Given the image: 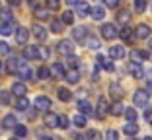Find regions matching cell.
<instances>
[{
    "label": "cell",
    "mask_w": 152,
    "mask_h": 140,
    "mask_svg": "<svg viewBox=\"0 0 152 140\" xmlns=\"http://www.w3.org/2000/svg\"><path fill=\"white\" fill-rule=\"evenodd\" d=\"M105 138H107V140H119V134H117V131L109 128V131H107V134H105Z\"/></svg>",
    "instance_id": "obj_44"
},
{
    "label": "cell",
    "mask_w": 152,
    "mask_h": 140,
    "mask_svg": "<svg viewBox=\"0 0 152 140\" xmlns=\"http://www.w3.org/2000/svg\"><path fill=\"white\" fill-rule=\"evenodd\" d=\"M47 6H49V10H58L61 0H47Z\"/></svg>",
    "instance_id": "obj_46"
},
{
    "label": "cell",
    "mask_w": 152,
    "mask_h": 140,
    "mask_svg": "<svg viewBox=\"0 0 152 140\" xmlns=\"http://www.w3.org/2000/svg\"><path fill=\"white\" fill-rule=\"evenodd\" d=\"M74 140H84V138H82L80 134H76V136H74Z\"/></svg>",
    "instance_id": "obj_55"
},
{
    "label": "cell",
    "mask_w": 152,
    "mask_h": 140,
    "mask_svg": "<svg viewBox=\"0 0 152 140\" xmlns=\"http://www.w3.org/2000/svg\"><path fill=\"white\" fill-rule=\"evenodd\" d=\"M123 111H125V107H123V103H113V107H111V115H123Z\"/></svg>",
    "instance_id": "obj_32"
},
{
    "label": "cell",
    "mask_w": 152,
    "mask_h": 140,
    "mask_svg": "<svg viewBox=\"0 0 152 140\" xmlns=\"http://www.w3.org/2000/svg\"><path fill=\"white\" fill-rule=\"evenodd\" d=\"M0 18L4 23H12V12L10 10H0Z\"/></svg>",
    "instance_id": "obj_30"
},
{
    "label": "cell",
    "mask_w": 152,
    "mask_h": 140,
    "mask_svg": "<svg viewBox=\"0 0 152 140\" xmlns=\"http://www.w3.org/2000/svg\"><path fill=\"white\" fill-rule=\"evenodd\" d=\"M23 57L26 59H39V47H26Z\"/></svg>",
    "instance_id": "obj_14"
},
{
    "label": "cell",
    "mask_w": 152,
    "mask_h": 140,
    "mask_svg": "<svg viewBox=\"0 0 152 140\" xmlns=\"http://www.w3.org/2000/svg\"><path fill=\"white\" fill-rule=\"evenodd\" d=\"M33 35H35L39 41H45V39H47V31H45L41 25H33Z\"/></svg>",
    "instance_id": "obj_20"
},
{
    "label": "cell",
    "mask_w": 152,
    "mask_h": 140,
    "mask_svg": "<svg viewBox=\"0 0 152 140\" xmlns=\"http://www.w3.org/2000/svg\"><path fill=\"white\" fill-rule=\"evenodd\" d=\"M8 45H6V43H0V54H8Z\"/></svg>",
    "instance_id": "obj_50"
},
{
    "label": "cell",
    "mask_w": 152,
    "mask_h": 140,
    "mask_svg": "<svg viewBox=\"0 0 152 140\" xmlns=\"http://www.w3.org/2000/svg\"><path fill=\"white\" fill-rule=\"evenodd\" d=\"M134 10L139 14H142L146 10V0H134Z\"/></svg>",
    "instance_id": "obj_31"
},
{
    "label": "cell",
    "mask_w": 152,
    "mask_h": 140,
    "mask_svg": "<svg viewBox=\"0 0 152 140\" xmlns=\"http://www.w3.org/2000/svg\"><path fill=\"white\" fill-rule=\"evenodd\" d=\"M109 91H111V95L115 99H121V97L125 95V91H123V88H121L119 84H111V86H109Z\"/></svg>",
    "instance_id": "obj_16"
},
{
    "label": "cell",
    "mask_w": 152,
    "mask_h": 140,
    "mask_svg": "<svg viewBox=\"0 0 152 140\" xmlns=\"http://www.w3.org/2000/svg\"><path fill=\"white\" fill-rule=\"evenodd\" d=\"M105 2V6H109V8H117L119 6V0H103Z\"/></svg>",
    "instance_id": "obj_48"
},
{
    "label": "cell",
    "mask_w": 152,
    "mask_h": 140,
    "mask_svg": "<svg viewBox=\"0 0 152 140\" xmlns=\"http://www.w3.org/2000/svg\"><path fill=\"white\" fill-rule=\"evenodd\" d=\"M51 72H53L57 78H64V68H63V64H61V62H55L53 68H51Z\"/></svg>",
    "instance_id": "obj_22"
},
{
    "label": "cell",
    "mask_w": 152,
    "mask_h": 140,
    "mask_svg": "<svg viewBox=\"0 0 152 140\" xmlns=\"http://www.w3.org/2000/svg\"><path fill=\"white\" fill-rule=\"evenodd\" d=\"M72 37H74V39H78V41L86 39V29H84V27H74V31H72Z\"/></svg>",
    "instance_id": "obj_26"
},
{
    "label": "cell",
    "mask_w": 152,
    "mask_h": 140,
    "mask_svg": "<svg viewBox=\"0 0 152 140\" xmlns=\"http://www.w3.org/2000/svg\"><path fill=\"white\" fill-rule=\"evenodd\" d=\"M146 91H148V95L152 94V82H148V84H146Z\"/></svg>",
    "instance_id": "obj_52"
},
{
    "label": "cell",
    "mask_w": 152,
    "mask_h": 140,
    "mask_svg": "<svg viewBox=\"0 0 152 140\" xmlns=\"http://www.w3.org/2000/svg\"><path fill=\"white\" fill-rule=\"evenodd\" d=\"M86 140H102V132L99 131H88Z\"/></svg>",
    "instance_id": "obj_33"
},
{
    "label": "cell",
    "mask_w": 152,
    "mask_h": 140,
    "mask_svg": "<svg viewBox=\"0 0 152 140\" xmlns=\"http://www.w3.org/2000/svg\"><path fill=\"white\" fill-rule=\"evenodd\" d=\"M150 49H152V39H150Z\"/></svg>",
    "instance_id": "obj_58"
},
{
    "label": "cell",
    "mask_w": 152,
    "mask_h": 140,
    "mask_svg": "<svg viewBox=\"0 0 152 140\" xmlns=\"http://www.w3.org/2000/svg\"><path fill=\"white\" fill-rule=\"evenodd\" d=\"M49 76H51V70L47 66H41L39 68V78H43V80H45V78H49Z\"/></svg>",
    "instance_id": "obj_41"
},
{
    "label": "cell",
    "mask_w": 152,
    "mask_h": 140,
    "mask_svg": "<svg viewBox=\"0 0 152 140\" xmlns=\"http://www.w3.org/2000/svg\"><path fill=\"white\" fill-rule=\"evenodd\" d=\"M84 43H86V47H88V49H92V51L99 49V41L96 39V37H86Z\"/></svg>",
    "instance_id": "obj_21"
},
{
    "label": "cell",
    "mask_w": 152,
    "mask_h": 140,
    "mask_svg": "<svg viewBox=\"0 0 152 140\" xmlns=\"http://www.w3.org/2000/svg\"><path fill=\"white\" fill-rule=\"evenodd\" d=\"M78 109H80V111L86 115V117H88V115H92V105H90L88 101H84V99H82L80 103H78Z\"/></svg>",
    "instance_id": "obj_24"
},
{
    "label": "cell",
    "mask_w": 152,
    "mask_h": 140,
    "mask_svg": "<svg viewBox=\"0 0 152 140\" xmlns=\"http://www.w3.org/2000/svg\"><path fill=\"white\" fill-rule=\"evenodd\" d=\"M12 31H14L12 23H4V25L0 27V33H2V35H12Z\"/></svg>",
    "instance_id": "obj_34"
},
{
    "label": "cell",
    "mask_w": 152,
    "mask_h": 140,
    "mask_svg": "<svg viewBox=\"0 0 152 140\" xmlns=\"http://www.w3.org/2000/svg\"><path fill=\"white\" fill-rule=\"evenodd\" d=\"M129 18H131V16H129V12H127V10H123V12L117 16V20H119L121 23H127V22H129Z\"/></svg>",
    "instance_id": "obj_40"
},
{
    "label": "cell",
    "mask_w": 152,
    "mask_h": 140,
    "mask_svg": "<svg viewBox=\"0 0 152 140\" xmlns=\"http://www.w3.org/2000/svg\"><path fill=\"white\" fill-rule=\"evenodd\" d=\"M102 37H103V39H107V41L115 39V37H117L115 25H113V23H103V25H102Z\"/></svg>",
    "instance_id": "obj_2"
},
{
    "label": "cell",
    "mask_w": 152,
    "mask_h": 140,
    "mask_svg": "<svg viewBox=\"0 0 152 140\" xmlns=\"http://www.w3.org/2000/svg\"><path fill=\"white\" fill-rule=\"evenodd\" d=\"M137 132H139V125H134V123H129V125H125V134L134 136Z\"/></svg>",
    "instance_id": "obj_27"
},
{
    "label": "cell",
    "mask_w": 152,
    "mask_h": 140,
    "mask_svg": "<svg viewBox=\"0 0 152 140\" xmlns=\"http://www.w3.org/2000/svg\"><path fill=\"white\" fill-rule=\"evenodd\" d=\"M64 80L70 82V84H78V80H80V72H78V68H72L68 74H64Z\"/></svg>",
    "instance_id": "obj_11"
},
{
    "label": "cell",
    "mask_w": 152,
    "mask_h": 140,
    "mask_svg": "<svg viewBox=\"0 0 152 140\" xmlns=\"http://www.w3.org/2000/svg\"><path fill=\"white\" fill-rule=\"evenodd\" d=\"M35 16H37L39 20H47V18H49V10H41V8H37V10H35Z\"/></svg>",
    "instance_id": "obj_39"
},
{
    "label": "cell",
    "mask_w": 152,
    "mask_h": 140,
    "mask_svg": "<svg viewBox=\"0 0 152 140\" xmlns=\"http://www.w3.org/2000/svg\"><path fill=\"white\" fill-rule=\"evenodd\" d=\"M129 70L134 78H144V70H142V66H140V62H134L133 60V62L129 64Z\"/></svg>",
    "instance_id": "obj_6"
},
{
    "label": "cell",
    "mask_w": 152,
    "mask_h": 140,
    "mask_svg": "<svg viewBox=\"0 0 152 140\" xmlns=\"http://www.w3.org/2000/svg\"><path fill=\"white\" fill-rule=\"evenodd\" d=\"M18 62H20V60L16 59V57H10V59H8V62H6V68H8V72H10V74H14L16 70H18Z\"/></svg>",
    "instance_id": "obj_19"
},
{
    "label": "cell",
    "mask_w": 152,
    "mask_h": 140,
    "mask_svg": "<svg viewBox=\"0 0 152 140\" xmlns=\"http://www.w3.org/2000/svg\"><path fill=\"white\" fill-rule=\"evenodd\" d=\"M70 97H72V94L66 88H58V99L61 101H70Z\"/></svg>",
    "instance_id": "obj_25"
},
{
    "label": "cell",
    "mask_w": 152,
    "mask_h": 140,
    "mask_svg": "<svg viewBox=\"0 0 152 140\" xmlns=\"http://www.w3.org/2000/svg\"><path fill=\"white\" fill-rule=\"evenodd\" d=\"M98 64H99L102 68H105L107 72H113V68H115V66L111 64V60H109V59H105V57H102V54L98 57Z\"/></svg>",
    "instance_id": "obj_15"
},
{
    "label": "cell",
    "mask_w": 152,
    "mask_h": 140,
    "mask_svg": "<svg viewBox=\"0 0 152 140\" xmlns=\"http://www.w3.org/2000/svg\"><path fill=\"white\" fill-rule=\"evenodd\" d=\"M27 39H29V31H27L26 27H20L18 31H16V41H18L20 45H23V43H27Z\"/></svg>",
    "instance_id": "obj_8"
},
{
    "label": "cell",
    "mask_w": 152,
    "mask_h": 140,
    "mask_svg": "<svg viewBox=\"0 0 152 140\" xmlns=\"http://www.w3.org/2000/svg\"><path fill=\"white\" fill-rule=\"evenodd\" d=\"M142 140H152V138H150V136H146V138H142Z\"/></svg>",
    "instance_id": "obj_56"
},
{
    "label": "cell",
    "mask_w": 152,
    "mask_h": 140,
    "mask_svg": "<svg viewBox=\"0 0 152 140\" xmlns=\"http://www.w3.org/2000/svg\"><path fill=\"white\" fill-rule=\"evenodd\" d=\"M57 123H58V115H55V113H47L45 115V125L47 127H57Z\"/></svg>",
    "instance_id": "obj_18"
},
{
    "label": "cell",
    "mask_w": 152,
    "mask_h": 140,
    "mask_svg": "<svg viewBox=\"0 0 152 140\" xmlns=\"http://www.w3.org/2000/svg\"><path fill=\"white\" fill-rule=\"evenodd\" d=\"M68 64H70L72 68H76V66H78V59H76V57H72V54H70V57H68Z\"/></svg>",
    "instance_id": "obj_49"
},
{
    "label": "cell",
    "mask_w": 152,
    "mask_h": 140,
    "mask_svg": "<svg viewBox=\"0 0 152 140\" xmlns=\"http://www.w3.org/2000/svg\"><path fill=\"white\" fill-rule=\"evenodd\" d=\"M107 101H105V99H99L98 101V113H96V115H98V119H103V117H105V113H107Z\"/></svg>",
    "instance_id": "obj_17"
},
{
    "label": "cell",
    "mask_w": 152,
    "mask_h": 140,
    "mask_svg": "<svg viewBox=\"0 0 152 140\" xmlns=\"http://www.w3.org/2000/svg\"><path fill=\"white\" fill-rule=\"evenodd\" d=\"M123 113H125V117L129 119V123L137 121V111H134V109H127V111H123Z\"/></svg>",
    "instance_id": "obj_35"
},
{
    "label": "cell",
    "mask_w": 152,
    "mask_h": 140,
    "mask_svg": "<svg viewBox=\"0 0 152 140\" xmlns=\"http://www.w3.org/2000/svg\"><path fill=\"white\" fill-rule=\"evenodd\" d=\"M133 103L137 105V107H146V105H148V91L137 90L133 94Z\"/></svg>",
    "instance_id": "obj_1"
},
{
    "label": "cell",
    "mask_w": 152,
    "mask_h": 140,
    "mask_svg": "<svg viewBox=\"0 0 152 140\" xmlns=\"http://www.w3.org/2000/svg\"><path fill=\"white\" fill-rule=\"evenodd\" d=\"M90 14H92V18H94V20H103V18H105V10H103L102 6L90 8Z\"/></svg>",
    "instance_id": "obj_13"
},
{
    "label": "cell",
    "mask_w": 152,
    "mask_h": 140,
    "mask_svg": "<svg viewBox=\"0 0 152 140\" xmlns=\"http://www.w3.org/2000/svg\"><path fill=\"white\" fill-rule=\"evenodd\" d=\"M12 140H18V138H12Z\"/></svg>",
    "instance_id": "obj_59"
},
{
    "label": "cell",
    "mask_w": 152,
    "mask_h": 140,
    "mask_svg": "<svg viewBox=\"0 0 152 140\" xmlns=\"http://www.w3.org/2000/svg\"><path fill=\"white\" fill-rule=\"evenodd\" d=\"M2 125H4V128H14L18 123H16V117H14V115H6L4 121H2Z\"/></svg>",
    "instance_id": "obj_23"
},
{
    "label": "cell",
    "mask_w": 152,
    "mask_h": 140,
    "mask_svg": "<svg viewBox=\"0 0 152 140\" xmlns=\"http://www.w3.org/2000/svg\"><path fill=\"white\" fill-rule=\"evenodd\" d=\"M76 12H78V16H82V18L90 16V6H88V2H80V0H78V4H76Z\"/></svg>",
    "instance_id": "obj_10"
},
{
    "label": "cell",
    "mask_w": 152,
    "mask_h": 140,
    "mask_svg": "<svg viewBox=\"0 0 152 140\" xmlns=\"http://www.w3.org/2000/svg\"><path fill=\"white\" fill-rule=\"evenodd\" d=\"M51 29H53L55 33H61L63 31V22H53L51 23Z\"/></svg>",
    "instance_id": "obj_42"
},
{
    "label": "cell",
    "mask_w": 152,
    "mask_h": 140,
    "mask_svg": "<svg viewBox=\"0 0 152 140\" xmlns=\"http://www.w3.org/2000/svg\"><path fill=\"white\" fill-rule=\"evenodd\" d=\"M35 107L39 109V111H47V109H51V99L47 95H39L35 99Z\"/></svg>",
    "instance_id": "obj_5"
},
{
    "label": "cell",
    "mask_w": 152,
    "mask_h": 140,
    "mask_svg": "<svg viewBox=\"0 0 152 140\" xmlns=\"http://www.w3.org/2000/svg\"><path fill=\"white\" fill-rule=\"evenodd\" d=\"M74 125H76V127H86V117H84V115H76V117H74Z\"/></svg>",
    "instance_id": "obj_36"
},
{
    "label": "cell",
    "mask_w": 152,
    "mask_h": 140,
    "mask_svg": "<svg viewBox=\"0 0 152 140\" xmlns=\"http://www.w3.org/2000/svg\"><path fill=\"white\" fill-rule=\"evenodd\" d=\"M8 2H10V4H12V6H18L20 2H22V0H8Z\"/></svg>",
    "instance_id": "obj_54"
},
{
    "label": "cell",
    "mask_w": 152,
    "mask_h": 140,
    "mask_svg": "<svg viewBox=\"0 0 152 140\" xmlns=\"http://www.w3.org/2000/svg\"><path fill=\"white\" fill-rule=\"evenodd\" d=\"M41 140H53V138H41Z\"/></svg>",
    "instance_id": "obj_57"
},
{
    "label": "cell",
    "mask_w": 152,
    "mask_h": 140,
    "mask_svg": "<svg viewBox=\"0 0 152 140\" xmlns=\"http://www.w3.org/2000/svg\"><path fill=\"white\" fill-rule=\"evenodd\" d=\"M27 107H29V101H27L26 95H22V97L18 99V103H16V109H20V111H26Z\"/></svg>",
    "instance_id": "obj_28"
},
{
    "label": "cell",
    "mask_w": 152,
    "mask_h": 140,
    "mask_svg": "<svg viewBox=\"0 0 152 140\" xmlns=\"http://www.w3.org/2000/svg\"><path fill=\"white\" fill-rule=\"evenodd\" d=\"M144 119L148 123H152V109H146V113H144Z\"/></svg>",
    "instance_id": "obj_51"
},
{
    "label": "cell",
    "mask_w": 152,
    "mask_h": 140,
    "mask_svg": "<svg viewBox=\"0 0 152 140\" xmlns=\"http://www.w3.org/2000/svg\"><path fill=\"white\" fill-rule=\"evenodd\" d=\"M57 127H61V128H68V117H66V115H61V117H58Z\"/></svg>",
    "instance_id": "obj_37"
},
{
    "label": "cell",
    "mask_w": 152,
    "mask_h": 140,
    "mask_svg": "<svg viewBox=\"0 0 152 140\" xmlns=\"http://www.w3.org/2000/svg\"><path fill=\"white\" fill-rule=\"evenodd\" d=\"M66 4L68 6H76V4H78V0H66Z\"/></svg>",
    "instance_id": "obj_53"
},
{
    "label": "cell",
    "mask_w": 152,
    "mask_h": 140,
    "mask_svg": "<svg viewBox=\"0 0 152 140\" xmlns=\"http://www.w3.org/2000/svg\"><path fill=\"white\" fill-rule=\"evenodd\" d=\"M148 35H150V27H148L146 23L137 25V37H139V39H146Z\"/></svg>",
    "instance_id": "obj_12"
},
{
    "label": "cell",
    "mask_w": 152,
    "mask_h": 140,
    "mask_svg": "<svg viewBox=\"0 0 152 140\" xmlns=\"http://www.w3.org/2000/svg\"><path fill=\"white\" fill-rule=\"evenodd\" d=\"M119 35L123 37V39L131 41V29H129V27H123V29H121V31H119Z\"/></svg>",
    "instance_id": "obj_45"
},
{
    "label": "cell",
    "mask_w": 152,
    "mask_h": 140,
    "mask_svg": "<svg viewBox=\"0 0 152 140\" xmlns=\"http://www.w3.org/2000/svg\"><path fill=\"white\" fill-rule=\"evenodd\" d=\"M63 23H66V25H72V22H74V14L68 10V12H64L63 14V20H61Z\"/></svg>",
    "instance_id": "obj_29"
},
{
    "label": "cell",
    "mask_w": 152,
    "mask_h": 140,
    "mask_svg": "<svg viewBox=\"0 0 152 140\" xmlns=\"http://www.w3.org/2000/svg\"><path fill=\"white\" fill-rule=\"evenodd\" d=\"M109 57H111L113 60H119V59H123V57H125V49H123L121 45H117V47H111V49H109Z\"/></svg>",
    "instance_id": "obj_7"
},
{
    "label": "cell",
    "mask_w": 152,
    "mask_h": 140,
    "mask_svg": "<svg viewBox=\"0 0 152 140\" xmlns=\"http://www.w3.org/2000/svg\"><path fill=\"white\" fill-rule=\"evenodd\" d=\"M14 128H16V134H18L20 138H23V136L27 134V128L23 127V125H16V127H14Z\"/></svg>",
    "instance_id": "obj_38"
},
{
    "label": "cell",
    "mask_w": 152,
    "mask_h": 140,
    "mask_svg": "<svg viewBox=\"0 0 152 140\" xmlns=\"http://www.w3.org/2000/svg\"><path fill=\"white\" fill-rule=\"evenodd\" d=\"M57 51H58L61 54H66V57H70V54L74 53V43H72V41H68V39H64V41H61V43H58Z\"/></svg>",
    "instance_id": "obj_4"
},
{
    "label": "cell",
    "mask_w": 152,
    "mask_h": 140,
    "mask_svg": "<svg viewBox=\"0 0 152 140\" xmlns=\"http://www.w3.org/2000/svg\"><path fill=\"white\" fill-rule=\"evenodd\" d=\"M16 72H18L20 78H23V80H31L33 78V70L29 68L27 62H18V70H16Z\"/></svg>",
    "instance_id": "obj_3"
},
{
    "label": "cell",
    "mask_w": 152,
    "mask_h": 140,
    "mask_svg": "<svg viewBox=\"0 0 152 140\" xmlns=\"http://www.w3.org/2000/svg\"><path fill=\"white\" fill-rule=\"evenodd\" d=\"M12 91L18 95V97H22V95H26V94H27V88H26V84H23V82H14Z\"/></svg>",
    "instance_id": "obj_9"
},
{
    "label": "cell",
    "mask_w": 152,
    "mask_h": 140,
    "mask_svg": "<svg viewBox=\"0 0 152 140\" xmlns=\"http://www.w3.org/2000/svg\"><path fill=\"white\" fill-rule=\"evenodd\" d=\"M0 101H2L4 105L10 103V94H8V91H0Z\"/></svg>",
    "instance_id": "obj_47"
},
{
    "label": "cell",
    "mask_w": 152,
    "mask_h": 140,
    "mask_svg": "<svg viewBox=\"0 0 152 140\" xmlns=\"http://www.w3.org/2000/svg\"><path fill=\"white\" fill-rule=\"evenodd\" d=\"M39 59H43V60L49 59V49L47 47H39Z\"/></svg>",
    "instance_id": "obj_43"
}]
</instances>
